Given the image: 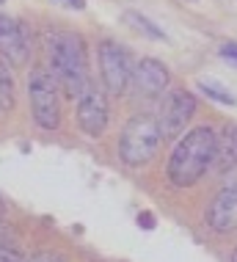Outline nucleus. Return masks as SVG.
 I'll return each instance as SVG.
<instances>
[{
  "label": "nucleus",
  "mask_w": 237,
  "mask_h": 262,
  "mask_svg": "<svg viewBox=\"0 0 237 262\" xmlns=\"http://www.w3.org/2000/svg\"><path fill=\"white\" fill-rule=\"evenodd\" d=\"M168 86H171V72L160 58L146 55V58L135 61V75H133V86H130V94L135 100L160 102Z\"/></svg>",
  "instance_id": "6e6552de"
},
{
  "label": "nucleus",
  "mask_w": 237,
  "mask_h": 262,
  "mask_svg": "<svg viewBox=\"0 0 237 262\" xmlns=\"http://www.w3.org/2000/svg\"><path fill=\"white\" fill-rule=\"evenodd\" d=\"M199 89H202V94L204 97H210V100H215L218 105H237V97L229 91L224 83H218V80H199Z\"/></svg>",
  "instance_id": "ddd939ff"
},
{
  "label": "nucleus",
  "mask_w": 237,
  "mask_h": 262,
  "mask_svg": "<svg viewBox=\"0 0 237 262\" xmlns=\"http://www.w3.org/2000/svg\"><path fill=\"white\" fill-rule=\"evenodd\" d=\"M138 226H143V229H155V215L152 212H138Z\"/></svg>",
  "instance_id": "a211bd4d"
},
{
  "label": "nucleus",
  "mask_w": 237,
  "mask_h": 262,
  "mask_svg": "<svg viewBox=\"0 0 237 262\" xmlns=\"http://www.w3.org/2000/svg\"><path fill=\"white\" fill-rule=\"evenodd\" d=\"M63 6H69V9H83L85 6V0H61Z\"/></svg>",
  "instance_id": "6ab92c4d"
},
{
  "label": "nucleus",
  "mask_w": 237,
  "mask_h": 262,
  "mask_svg": "<svg viewBox=\"0 0 237 262\" xmlns=\"http://www.w3.org/2000/svg\"><path fill=\"white\" fill-rule=\"evenodd\" d=\"M215 174H232L237 171V124H224L215 144Z\"/></svg>",
  "instance_id": "9b49d317"
},
{
  "label": "nucleus",
  "mask_w": 237,
  "mask_h": 262,
  "mask_svg": "<svg viewBox=\"0 0 237 262\" xmlns=\"http://www.w3.org/2000/svg\"><path fill=\"white\" fill-rule=\"evenodd\" d=\"M14 97H17V83H14L11 67L0 58V113H9L14 108Z\"/></svg>",
  "instance_id": "f8f14e48"
},
{
  "label": "nucleus",
  "mask_w": 237,
  "mask_h": 262,
  "mask_svg": "<svg viewBox=\"0 0 237 262\" xmlns=\"http://www.w3.org/2000/svg\"><path fill=\"white\" fill-rule=\"evenodd\" d=\"M204 226L218 237L237 232V182H229L210 199L204 210Z\"/></svg>",
  "instance_id": "1a4fd4ad"
},
{
  "label": "nucleus",
  "mask_w": 237,
  "mask_h": 262,
  "mask_svg": "<svg viewBox=\"0 0 237 262\" xmlns=\"http://www.w3.org/2000/svg\"><path fill=\"white\" fill-rule=\"evenodd\" d=\"M215 144H218V133L210 124H199L182 133L166 163L168 185L179 190L199 185L215 166Z\"/></svg>",
  "instance_id": "f257e3e1"
},
{
  "label": "nucleus",
  "mask_w": 237,
  "mask_h": 262,
  "mask_svg": "<svg viewBox=\"0 0 237 262\" xmlns=\"http://www.w3.org/2000/svg\"><path fill=\"white\" fill-rule=\"evenodd\" d=\"M218 55L224 61H229L232 67H237V41H224V45L218 47Z\"/></svg>",
  "instance_id": "dca6fc26"
},
{
  "label": "nucleus",
  "mask_w": 237,
  "mask_h": 262,
  "mask_svg": "<svg viewBox=\"0 0 237 262\" xmlns=\"http://www.w3.org/2000/svg\"><path fill=\"white\" fill-rule=\"evenodd\" d=\"M0 262H23V257H19L14 249H6L3 246V249H0Z\"/></svg>",
  "instance_id": "f3484780"
},
{
  "label": "nucleus",
  "mask_w": 237,
  "mask_h": 262,
  "mask_svg": "<svg viewBox=\"0 0 237 262\" xmlns=\"http://www.w3.org/2000/svg\"><path fill=\"white\" fill-rule=\"evenodd\" d=\"M97 63H99V80L107 97H124L130 94L133 75H135V58L127 47L119 41L105 39L97 47Z\"/></svg>",
  "instance_id": "39448f33"
},
{
  "label": "nucleus",
  "mask_w": 237,
  "mask_h": 262,
  "mask_svg": "<svg viewBox=\"0 0 237 262\" xmlns=\"http://www.w3.org/2000/svg\"><path fill=\"white\" fill-rule=\"evenodd\" d=\"M75 119L83 136L89 138H102L111 124V102H107V91L97 86L94 80L85 83L83 91L75 97Z\"/></svg>",
  "instance_id": "423d86ee"
},
{
  "label": "nucleus",
  "mask_w": 237,
  "mask_h": 262,
  "mask_svg": "<svg viewBox=\"0 0 237 262\" xmlns=\"http://www.w3.org/2000/svg\"><path fill=\"white\" fill-rule=\"evenodd\" d=\"M0 58L9 67H25L31 58V36L19 19L0 14Z\"/></svg>",
  "instance_id": "9d476101"
},
{
  "label": "nucleus",
  "mask_w": 237,
  "mask_h": 262,
  "mask_svg": "<svg viewBox=\"0 0 237 262\" xmlns=\"http://www.w3.org/2000/svg\"><path fill=\"white\" fill-rule=\"evenodd\" d=\"M0 3H3V0H0Z\"/></svg>",
  "instance_id": "412c9836"
},
{
  "label": "nucleus",
  "mask_w": 237,
  "mask_h": 262,
  "mask_svg": "<svg viewBox=\"0 0 237 262\" xmlns=\"http://www.w3.org/2000/svg\"><path fill=\"white\" fill-rule=\"evenodd\" d=\"M45 55L47 69L58 80L61 91L75 100L85 83H91L89 75V45L75 31H47L45 36Z\"/></svg>",
  "instance_id": "f03ea898"
},
{
  "label": "nucleus",
  "mask_w": 237,
  "mask_h": 262,
  "mask_svg": "<svg viewBox=\"0 0 237 262\" xmlns=\"http://www.w3.org/2000/svg\"><path fill=\"white\" fill-rule=\"evenodd\" d=\"M199 102L196 97L190 94L188 89H168L160 100V108H157V124L163 130V138H179L185 130H188L190 119L196 116Z\"/></svg>",
  "instance_id": "0eeeda50"
},
{
  "label": "nucleus",
  "mask_w": 237,
  "mask_h": 262,
  "mask_svg": "<svg viewBox=\"0 0 237 262\" xmlns=\"http://www.w3.org/2000/svg\"><path fill=\"white\" fill-rule=\"evenodd\" d=\"M28 105H31L33 122L47 133H55L63 122V105H61V86L50 69L33 67L28 75Z\"/></svg>",
  "instance_id": "20e7f679"
},
{
  "label": "nucleus",
  "mask_w": 237,
  "mask_h": 262,
  "mask_svg": "<svg viewBox=\"0 0 237 262\" xmlns=\"http://www.w3.org/2000/svg\"><path fill=\"white\" fill-rule=\"evenodd\" d=\"M23 262H69V259L63 257L61 251H36V254H31V257L23 259Z\"/></svg>",
  "instance_id": "2eb2a0df"
},
{
  "label": "nucleus",
  "mask_w": 237,
  "mask_h": 262,
  "mask_svg": "<svg viewBox=\"0 0 237 262\" xmlns=\"http://www.w3.org/2000/svg\"><path fill=\"white\" fill-rule=\"evenodd\" d=\"M124 19L130 23V28H135L138 33H143V36H149V39H166V31L163 28H157L149 17H143V14L138 11H124Z\"/></svg>",
  "instance_id": "4468645a"
},
{
  "label": "nucleus",
  "mask_w": 237,
  "mask_h": 262,
  "mask_svg": "<svg viewBox=\"0 0 237 262\" xmlns=\"http://www.w3.org/2000/svg\"><path fill=\"white\" fill-rule=\"evenodd\" d=\"M163 141L166 138L152 111L133 113L119 136V160L127 168H143L157 158Z\"/></svg>",
  "instance_id": "7ed1b4c3"
},
{
  "label": "nucleus",
  "mask_w": 237,
  "mask_h": 262,
  "mask_svg": "<svg viewBox=\"0 0 237 262\" xmlns=\"http://www.w3.org/2000/svg\"><path fill=\"white\" fill-rule=\"evenodd\" d=\"M229 262H237V246H234V251H232V257H229Z\"/></svg>",
  "instance_id": "aec40b11"
}]
</instances>
